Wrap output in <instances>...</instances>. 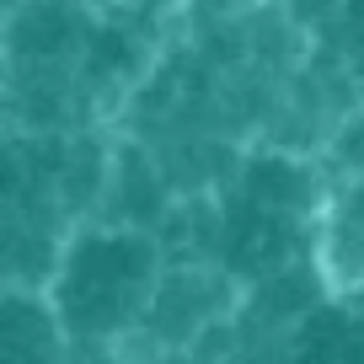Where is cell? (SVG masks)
<instances>
[{"instance_id": "4", "label": "cell", "mask_w": 364, "mask_h": 364, "mask_svg": "<svg viewBox=\"0 0 364 364\" xmlns=\"http://www.w3.org/2000/svg\"><path fill=\"white\" fill-rule=\"evenodd\" d=\"M75 6H86L97 16H113V22H150V16H161L177 0H75Z\"/></svg>"}, {"instance_id": "5", "label": "cell", "mask_w": 364, "mask_h": 364, "mask_svg": "<svg viewBox=\"0 0 364 364\" xmlns=\"http://www.w3.org/2000/svg\"><path fill=\"white\" fill-rule=\"evenodd\" d=\"M343 220H348V230L359 236V247H364V182H353V193H348V209H343Z\"/></svg>"}, {"instance_id": "3", "label": "cell", "mask_w": 364, "mask_h": 364, "mask_svg": "<svg viewBox=\"0 0 364 364\" xmlns=\"http://www.w3.org/2000/svg\"><path fill=\"white\" fill-rule=\"evenodd\" d=\"M338 33H343V59L364 80V0H338Z\"/></svg>"}, {"instance_id": "1", "label": "cell", "mask_w": 364, "mask_h": 364, "mask_svg": "<svg viewBox=\"0 0 364 364\" xmlns=\"http://www.w3.org/2000/svg\"><path fill=\"white\" fill-rule=\"evenodd\" d=\"M156 300V247L129 230L80 236L54 279V306L70 338H124Z\"/></svg>"}, {"instance_id": "2", "label": "cell", "mask_w": 364, "mask_h": 364, "mask_svg": "<svg viewBox=\"0 0 364 364\" xmlns=\"http://www.w3.org/2000/svg\"><path fill=\"white\" fill-rule=\"evenodd\" d=\"M247 193L257 198L262 209H273V215H289V209H300V198L311 193V182H306V171H300L295 161H252Z\"/></svg>"}]
</instances>
